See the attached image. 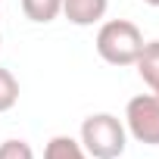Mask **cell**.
<instances>
[{"instance_id":"cell-1","label":"cell","mask_w":159,"mask_h":159,"mask_svg":"<svg viewBox=\"0 0 159 159\" xmlns=\"http://www.w3.org/2000/svg\"><path fill=\"white\" fill-rule=\"evenodd\" d=\"M81 140L84 153L91 159H119L128 147V131H125V122L112 112H94L81 122Z\"/></svg>"},{"instance_id":"cell-2","label":"cell","mask_w":159,"mask_h":159,"mask_svg":"<svg viewBox=\"0 0 159 159\" xmlns=\"http://www.w3.org/2000/svg\"><path fill=\"white\" fill-rule=\"evenodd\" d=\"M94 47H97V53H100L103 62L122 69V66H134L137 62V56L143 50V34L128 19H109V22L100 25Z\"/></svg>"},{"instance_id":"cell-3","label":"cell","mask_w":159,"mask_h":159,"mask_svg":"<svg viewBox=\"0 0 159 159\" xmlns=\"http://www.w3.org/2000/svg\"><path fill=\"white\" fill-rule=\"evenodd\" d=\"M125 131L143 147H159V97L156 94H137L128 100Z\"/></svg>"},{"instance_id":"cell-4","label":"cell","mask_w":159,"mask_h":159,"mask_svg":"<svg viewBox=\"0 0 159 159\" xmlns=\"http://www.w3.org/2000/svg\"><path fill=\"white\" fill-rule=\"evenodd\" d=\"M109 10V0H62V16L78 25V28H88L97 25Z\"/></svg>"},{"instance_id":"cell-5","label":"cell","mask_w":159,"mask_h":159,"mask_svg":"<svg viewBox=\"0 0 159 159\" xmlns=\"http://www.w3.org/2000/svg\"><path fill=\"white\" fill-rule=\"evenodd\" d=\"M134 66H137V75L143 78V84L156 91L159 88V41H143V50Z\"/></svg>"},{"instance_id":"cell-6","label":"cell","mask_w":159,"mask_h":159,"mask_svg":"<svg viewBox=\"0 0 159 159\" xmlns=\"http://www.w3.org/2000/svg\"><path fill=\"white\" fill-rule=\"evenodd\" d=\"M44 159H91L81 147V140H75L69 134H56L44 147Z\"/></svg>"},{"instance_id":"cell-7","label":"cell","mask_w":159,"mask_h":159,"mask_svg":"<svg viewBox=\"0 0 159 159\" xmlns=\"http://www.w3.org/2000/svg\"><path fill=\"white\" fill-rule=\"evenodd\" d=\"M19 3H22L25 19H31L38 25H47L62 13V0H19Z\"/></svg>"},{"instance_id":"cell-8","label":"cell","mask_w":159,"mask_h":159,"mask_svg":"<svg viewBox=\"0 0 159 159\" xmlns=\"http://www.w3.org/2000/svg\"><path fill=\"white\" fill-rule=\"evenodd\" d=\"M19 103V81L10 69H0V112H10Z\"/></svg>"},{"instance_id":"cell-9","label":"cell","mask_w":159,"mask_h":159,"mask_svg":"<svg viewBox=\"0 0 159 159\" xmlns=\"http://www.w3.org/2000/svg\"><path fill=\"white\" fill-rule=\"evenodd\" d=\"M0 159H34V150L28 140H19V137H10L0 143Z\"/></svg>"},{"instance_id":"cell-10","label":"cell","mask_w":159,"mask_h":159,"mask_svg":"<svg viewBox=\"0 0 159 159\" xmlns=\"http://www.w3.org/2000/svg\"><path fill=\"white\" fill-rule=\"evenodd\" d=\"M143 3H147V7H159V0H143Z\"/></svg>"},{"instance_id":"cell-11","label":"cell","mask_w":159,"mask_h":159,"mask_svg":"<svg viewBox=\"0 0 159 159\" xmlns=\"http://www.w3.org/2000/svg\"><path fill=\"white\" fill-rule=\"evenodd\" d=\"M153 94H156V97H159V88H156V91H153Z\"/></svg>"}]
</instances>
